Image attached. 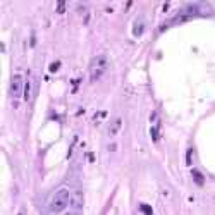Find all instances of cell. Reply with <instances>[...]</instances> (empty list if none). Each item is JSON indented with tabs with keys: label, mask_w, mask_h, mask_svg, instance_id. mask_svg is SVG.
Listing matches in <instances>:
<instances>
[{
	"label": "cell",
	"mask_w": 215,
	"mask_h": 215,
	"mask_svg": "<svg viewBox=\"0 0 215 215\" xmlns=\"http://www.w3.org/2000/svg\"><path fill=\"white\" fill-rule=\"evenodd\" d=\"M191 163H193V148H189L186 152V165L191 167Z\"/></svg>",
	"instance_id": "cell-9"
},
{
	"label": "cell",
	"mask_w": 215,
	"mask_h": 215,
	"mask_svg": "<svg viewBox=\"0 0 215 215\" xmlns=\"http://www.w3.org/2000/svg\"><path fill=\"white\" fill-rule=\"evenodd\" d=\"M64 9H66V4H64V2H60V4H59V7H57V12L59 14H64Z\"/></svg>",
	"instance_id": "cell-13"
},
{
	"label": "cell",
	"mask_w": 215,
	"mask_h": 215,
	"mask_svg": "<svg viewBox=\"0 0 215 215\" xmlns=\"http://www.w3.org/2000/svg\"><path fill=\"white\" fill-rule=\"evenodd\" d=\"M21 90H24V84H22V76L21 74H16L12 78V81H10V88H9L10 98H19Z\"/></svg>",
	"instance_id": "cell-3"
},
{
	"label": "cell",
	"mask_w": 215,
	"mask_h": 215,
	"mask_svg": "<svg viewBox=\"0 0 215 215\" xmlns=\"http://www.w3.org/2000/svg\"><path fill=\"white\" fill-rule=\"evenodd\" d=\"M121 127H122V119H115L114 122L110 124V127H109V134L110 136H115V134H117L119 132V129H121Z\"/></svg>",
	"instance_id": "cell-5"
},
{
	"label": "cell",
	"mask_w": 215,
	"mask_h": 215,
	"mask_svg": "<svg viewBox=\"0 0 215 215\" xmlns=\"http://www.w3.org/2000/svg\"><path fill=\"white\" fill-rule=\"evenodd\" d=\"M29 45H31V47H35V45H36V35H35V33L31 35V41H29Z\"/></svg>",
	"instance_id": "cell-14"
},
{
	"label": "cell",
	"mask_w": 215,
	"mask_h": 215,
	"mask_svg": "<svg viewBox=\"0 0 215 215\" xmlns=\"http://www.w3.org/2000/svg\"><path fill=\"white\" fill-rule=\"evenodd\" d=\"M141 210L145 212V213H152V212H153L152 210V206H148V205H141Z\"/></svg>",
	"instance_id": "cell-12"
},
{
	"label": "cell",
	"mask_w": 215,
	"mask_h": 215,
	"mask_svg": "<svg viewBox=\"0 0 215 215\" xmlns=\"http://www.w3.org/2000/svg\"><path fill=\"white\" fill-rule=\"evenodd\" d=\"M59 67H60V62H55V64H52V66H50V72H57Z\"/></svg>",
	"instance_id": "cell-10"
},
{
	"label": "cell",
	"mask_w": 215,
	"mask_h": 215,
	"mask_svg": "<svg viewBox=\"0 0 215 215\" xmlns=\"http://www.w3.org/2000/svg\"><path fill=\"white\" fill-rule=\"evenodd\" d=\"M191 176H193V179H194V182H196L198 186H203L205 184V177H203V174L202 172H198V171H191Z\"/></svg>",
	"instance_id": "cell-6"
},
{
	"label": "cell",
	"mask_w": 215,
	"mask_h": 215,
	"mask_svg": "<svg viewBox=\"0 0 215 215\" xmlns=\"http://www.w3.org/2000/svg\"><path fill=\"white\" fill-rule=\"evenodd\" d=\"M107 67H109V59H107L105 55L95 57L91 62H90V79H91L93 83L98 81V79L102 78V74L107 71Z\"/></svg>",
	"instance_id": "cell-2"
},
{
	"label": "cell",
	"mask_w": 215,
	"mask_h": 215,
	"mask_svg": "<svg viewBox=\"0 0 215 215\" xmlns=\"http://www.w3.org/2000/svg\"><path fill=\"white\" fill-rule=\"evenodd\" d=\"M158 127H153V129H152V138H153V141H157L158 140Z\"/></svg>",
	"instance_id": "cell-11"
},
{
	"label": "cell",
	"mask_w": 215,
	"mask_h": 215,
	"mask_svg": "<svg viewBox=\"0 0 215 215\" xmlns=\"http://www.w3.org/2000/svg\"><path fill=\"white\" fill-rule=\"evenodd\" d=\"M134 29H132V33H134V35L136 36H140L141 33H143V29H145V24H143V21H138V24H134Z\"/></svg>",
	"instance_id": "cell-7"
},
{
	"label": "cell",
	"mask_w": 215,
	"mask_h": 215,
	"mask_svg": "<svg viewBox=\"0 0 215 215\" xmlns=\"http://www.w3.org/2000/svg\"><path fill=\"white\" fill-rule=\"evenodd\" d=\"M71 205H72V210H74V212L81 210V208H83V194L76 193L74 196H72V200H71Z\"/></svg>",
	"instance_id": "cell-4"
},
{
	"label": "cell",
	"mask_w": 215,
	"mask_h": 215,
	"mask_svg": "<svg viewBox=\"0 0 215 215\" xmlns=\"http://www.w3.org/2000/svg\"><path fill=\"white\" fill-rule=\"evenodd\" d=\"M71 203V194L67 188H60L59 191H55L48 203V210L53 213H59V212H64L67 208V205Z\"/></svg>",
	"instance_id": "cell-1"
},
{
	"label": "cell",
	"mask_w": 215,
	"mask_h": 215,
	"mask_svg": "<svg viewBox=\"0 0 215 215\" xmlns=\"http://www.w3.org/2000/svg\"><path fill=\"white\" fill-rule=\"evenodd\" d=\"M29 86H31V83L29 81H26L24 83V90H22V97H24V100H29Z\"/></svg>",
	"instance_id": "cell-8"
}]
</instances>
